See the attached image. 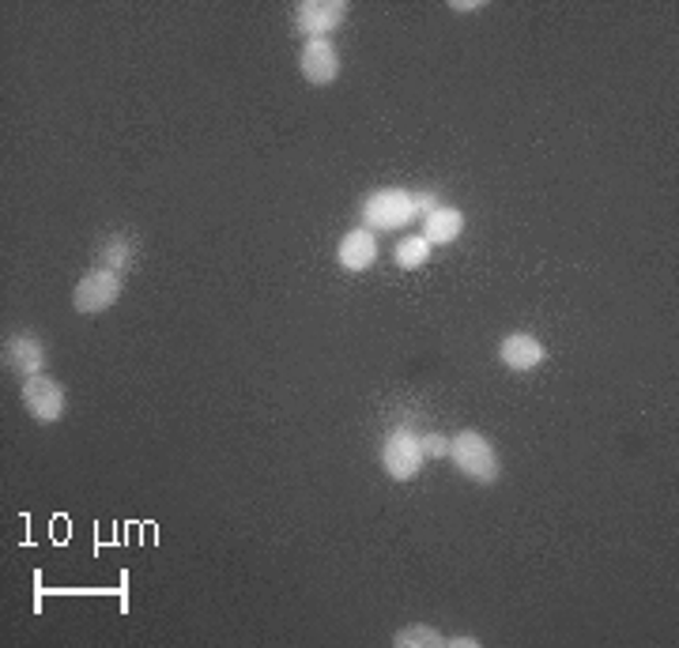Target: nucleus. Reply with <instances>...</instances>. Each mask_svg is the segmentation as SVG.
I'll list each match as a JSON object with an SVG mask.
<instances>
[{
  "label": "nucleus",
  "mask_w": 679,
  "mask_h": 648,
  "mask_svg": "<svg viewBox=\"0 0 679 648\" xmlns=\"http://www.w3.org/2000/svg\"><path fill=\"white\" fill-rule=\"evenodd\" d=\"M4 362H8V370L20 374L23 381L39 377L42 366H46V343L31 332H15L12 340L4 343Z\"/></svg>",
  "instance_id": "obj_8"
},
{
  "label": "nucleus",
  "mask_w": 679,
  "mask_h": 648,
  "mask_svg": "<svg viewBox=\"0 0 679 648\" xmlns=\"http://www.w3.org/2000/svg\"><path fill=\"white\" fill-rule=\"evenodd\" d=\"M343 20H348V4L343 0H303L295 8V31L306 42L329 39L332 31H340Z\"/></svg>",
  "instance_id": "obj_6"
},
{
  "label": "nucleus",
  "mask_w": 679,
  "mask_h": 648,
  "mask_svg": "<svg viewBox=\"0 0 679 648\" xmlns=\"http://www.w3.org/2000/svg\"><path fill=\"white\" fill-rule=\"evenodd\" d=\"M359 216H363L366 230H401V227H408L412 219H419L416 193L401 189V185H385V189L370 193L363 200V208H359Z\"/></svg>",
  "instance_id": "obj_2"
},
{
  "label": "nucleus",
  "mask_w": 679,
  "mask_h": 648,
  "mask_svg": "<svg viewBox=\"0 0 679 648\" xmlns=\"http://www.w3.org/2000/svg\"><path fill=\"white\" fill-rule=\"evenodd\" d=\"M449 8H453V12H461V15H469V12H480V0H453V4H449Z\"/></svg>",
  "instance_id": "obj_16"
},
{
  "label": "nucleus",
  "mask_w": 679,
  "mask_h": 648,
  "mask_svg": "<svg viewBox=\"0 0 679 648\" xmlns=\"http://www.w3.org/2000/svg\"><path fill=\"white\" fill-rule=\"evenodd\" d=\"M393 256L401 268H423V264L430 261V242L423 234H408V238H401V245L393 250Z\"/></svg>",
  "instance_id": "obj_13"
},
{
  "label": "nucleus",
  "mask_w": 679,
  "mask_h": 648,
  "mask_svg": "<svg viewBox=\"0 0 679 648\" xmlns=\"http://www.w3.org/2000/svg\"><path fill=\"white\" fill-rule=\"evenodd\" d=\"M423 457H430V460L449 457V438H446V433H427V438H423Z\"/></svg>",
  "instance_id": "obj_15"
},
{
  "label": "nucleus",
  "mask_w": 679,
  "mask_h": 648,
  "mask_svg": "<svg viewBox=\"0 0 679 648\" xmlns=\"http://www.w3.org/2000/svg\"><path fill=\"white\" fill-rule=\"evenodd\" d=\"M337 261L343 272H366L370 264L377 261V238L374 230L366 227H355L340 238V250H337Z\"/></svg>",
  "instance_id": "obj_10"
},
{
  "label": "nucleus",
  "mask_w": 679,
  "mask_h": 648,
  "mask_svg": "<svg viewBox=\"0 0 679 648\" xmlns=\"http://www.w3.org/2000/svg\"><path fill=\"white\" fill-rule=\"evenodd\" d=\"M449 457L453 464L461 468L464 479L480 486H495L499 475H502V464H499V449L483 438L480 430H461L453 441H449Z\"/></svg>",
  "instance_id": "obj_1"
},
{
  "label": "nucleus",
  "mask_w": 679,
  "mask_h": 648,
  "mask_svg": "<svg viewBox=\"0 0 679 648\" xmlns=\"http://www.w3.org/2000/svg\"><path fill=\"white\" fill-rule=\"evenodd\" d=\"M382 468H385V475L396 479V483H408V479L419 475L423 438H416V430H408V426L390 430V438H385V446H382Z\"/></svg>",
  "instance_id": "obj_4"
},
{
  "label": "nucleus",
  "mask_w": 679,
  "mask_h": 648,
  "mask_svg": "<svg viewBox=\"0 0 679 648\" xmlns=\"http://www.w3.org/2000/svg\"><path fill=\"white\" fill-rule=\"evenodd\" d=\"M132 261H136V242H132V234H113L102 242V250H99L102 268H113L125 275L132 268Z\"/></svg>",
  "instance_id": "obj_12"
},
{
  "label": "nucleus",
  "mask_w": 679,
  "mask_h": 648,
  "mask_svg": "<svg viewBox=\"0 0 679 648\" xmlns=\"http://www.w3.org/2000/svg\"><path fill=\"white\" fill-rule=\"evenodd\" d=\"M461 234H464V216L457 208L438 204L430 216H423V238H427L430 245H453Z\"/></svg>",
  "instance_id": "obj_11"
},
{
  "label": "nucleus",
  "mask_w": 679,
  "mask_h": 648,
  "mask_svg": "<svg viewBox=\"0 0 679 648\" xmlns=\"http://www.w3.org/2000/svg\"><path fill=\"white\" fill-rule=\"evenodd\" d=\"M446 645L449 648H475L480 641H475V637H446Z\"/></svg>",
  "instance_id": "obj_17"
},
{
  "label": "nucleus",
  "mask_w": 679,
  "mask_h": 648,
  "mask_svg": "<svg viewBox=\"0 0 679 648\" xmlns=\"http://www.w3.org/2000/svg\"><path fill=\"white\" fill-rule=\"evenodd\" d=\"M393 645H396V648H442V645H446V637L438 634L435 626L416 623V626H404L401 634L393 637Z\"/></svg>",
  "instance_id": "obj_14"
},
{
  "label": "nucleus",
  "mask_w": 679,
  "mask_h": 648,
  "mask_svg": "<svg viewBox=\"0 0 679 648\" xmlns=\"http://www.w3.org/2000/svg\"><path fill=\"white\" fill-rule=\"evenodd\" d=\"M298 73L310 87H329L340 76V50L332 46V39H314L303 42L298 53Z\"/></svg>",
  "instance_id": "obj_7"
},
{
  "label": "nucleus",
  "mask_w": 679,
  "mask_h": 648,
  "mask_svg": "<svg viewBox=\"0 0 679 648\" xmlns=\"http://www.w3.org/2000/svg\"><path fill=\"white\" fill-rule=\"evenodd\" d=\"M499 359H502V366L514 370V374H528V370H536L548 359V348L528 332H510L506 340L499 343Z\"/></svg>",
  "instance_id": "obj_9"
},
{
  "label": "nucleus",
  "mask_w": 679,
  "mask_h": 648,
  "mask_svg": "<svg viewBox=\"0 0 679 648\" xmlns=\"http://www.w3.org/2000/svg\"><path fill=\"white\" fill-rule=\"evenodd\" d=\"M121 290H125V275L113 272V268H102V264H95V268L76 283L73 306H76V314L99 317V314H106V309H110L113 301L121 298Z\"/></svg>",
  "instance_id": "obj_3"
},
{
  "label": "nucleus",
  "mask_w": 679,
  "mask_h": 648,
  "mask_svg": "<svg viewBox=\"0 0 679 648\" xmlns=\"http://www.w3.org/2000/svg\"><path fill=\"white\" fill-rule=\"evenodd\" d=\"M20 399H23V411L31 415L34 422H42V426L57 422L61 415H65V404H68V396H65V388H61V381H53V377H46V374L26 377Z\"/></svg>",
  "instance_id": "obj_5"
}]
</instances>
